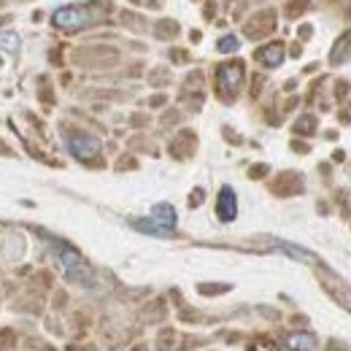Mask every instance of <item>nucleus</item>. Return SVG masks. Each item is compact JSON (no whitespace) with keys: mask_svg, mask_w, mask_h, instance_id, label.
Here are the masks:
<instances>
[{"mask_svg":"<svg viewBox=\"0 0 351 351\" xmlns=\"http://www.w3.org/2000/svg\"><path fill=\"white\" fill-rule=\"evenodd\" d=\"M287 346L292 351H316V338L313 335H308V332H295V335H289L287 338Z\"/></svg>","mask_w":351,"mask_h":351,"instance_id":"10","label":"nucleus"},{"mask_svg":"<svg viewBox=\"0 0 351 351\" xmlns=\"http://www.w3.org/2000/svg\"><path fill=\"white\" fill-rule=\"evenodd\" d=\"M241 82H243V65H241V62H230V65H221V68H219V87H221V92H227V95L238 92Z\"/></svg>","mask_w":351,"mask_h":351,"instance_id":"6","label":"nucleus"},{"mask_svg":"<svg viewBox=\"0 0 351 351\" xmlns=\"http://www.w3.org/2000/svg\"><path fill=\"white\" fill-rule=\"evenodd\" d=\"M68 152H71L76 160L89 162V160H95V157L100 154V141L92 138V135H84V132H76V135L68 138Z\"/></svg>","mask_w":351,"mask_h":351,"instance_id":"5","label":"nucleus"},{"mask_svg":"<svg viewBox=\"0 0 351 351\" xmlns=\"http://www.w3.org/2000/svg\"><path fill=\"white\" fill-rule=\"evenodd\" d=\"M276 243V249H281L287 257H292V260H298V263H308V265H316V257L303 249V246H295V243H287V241H273Z\"/></svg>","mask_w":351,"mask_h":351,"instance_id":"8","label":"nucleus"},{"mask_svg":"<svg viewBox=\"0 0 351 351\" xmlns=\"http://www.w3.org/2000/svg\"><path fill=\"white\" fill-rule=\"evenodd\" d=\"M217 217L221 221H232L238 217V197L230 186H221L219 192V200H217Z\"/></svg>","mask_w":351,"mask_h":351,"instance_id":"7","label":"nucleus"},{"mask_svg":"<svg viewBox=\"0 0 351 351\" xmlns=\"http://www.w3.org/2000/svg\"><path fill=\"white\" fill-rule=\"evenodd\" d=\"M57 263L65 270V276L82 287H92L95 284V276H92V267L84 263V257L79 252H73L71 246H57Z\"/></svg>","mask_w":351,"mask_h":351,"instance_id":"2","label":"nucleus"},{"mask_svg":"<svg viewBox=\"0 0 351 351\" xmlns=\"http://www.w3.org/2000/svg\"><path fill=\"white\" fill-rule=\"evenodd\" d=\"M257 60H260L263 65H270V68H276V65H281V60H284V49H281L278 44L263 46V49L257 51Z\"/></svg>","mask_w":351,"mask_h":351,"instance_id":"9","label":"nucleus"},{"mask_svg":"<svg viewBox=\"0 0 351 351\" xmlns=\"http://www.w3.org/2000/svg\"><path fill=\"white\" fill-rule=\"evenodd\" d=\"M51 25L60 30H84L87 25H92V16L82 5H65L51 14Z\"/></svg>","mask_w":351,"mask_h":351,"instance_id":"3","label":"nucleus"},{"mask_svg":"<svg viewBox=\"0 0 351 351\" xmlns=\"http://www.w3.org/2000/svg\"><path fill=\"white\" fill-rule=\"evenodd\" d=\"M130 224L135 227V230L146 232V235L171 238V235H173V230H176V211H173V206L160 203V206H154L152 217H146V219H132Z\"/></svg>","mask_w":351,"mask_h":351,"instance_id":"1","label":"nucleus"},{"mask_svg":"<svg viewBox=\"0 0 351 351\" xmlns=\"http://www.w3.org/2000/svg\"><path fill=\"white\" fill-rule=\"evenodd\" d=\"M0 46H3V49H8V51H16V49H19V36H14V33L0 36Z\"/></svg>","mask_w":351,"mask_h":351,"instance_id":"11","label":"nucleus"},{"mask_svg":"<svg viewBox=\"0 0 351 351\" xmlns=\"http://www.w3.org/2000/svg\"><path fill=\"white\" fill-rule=\"evenodd\" d=\"M319 281H322V287L330 292V298H332L338 306H343L346 311H351V287L341 276H335L332 270H327V267L322 265V267H319Z\"/></svg>","mask_w":351,"mask_h":351,"instance_id":"4","label":"nucleus"},{"mask_svg":"<svg viewBox=\"0 0 351 351\" xmlns=\"http://www.w3.org/2000/svg\"><path fill=\"white\" fill-rule=\"evenodd\" d=\"M217 46H219V51H235V49L241 46V41H238L235 36H227V38H221Z\"/></svg>","mask_w":351,"mask_h":351,"instance_id":"12","label":"nucleus"}]
</instances>
